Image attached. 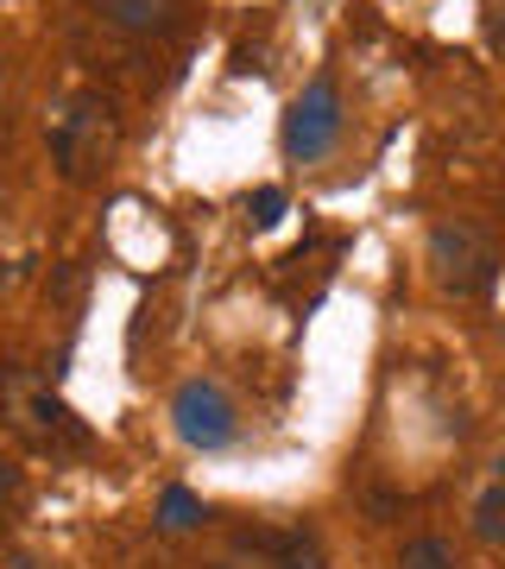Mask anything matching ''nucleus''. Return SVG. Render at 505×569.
Returning <instances> with one entry per match:
<instances>
[{"mask_svg":"<svg viewBox=\"0 0 505 569\" xmlns=\"http://www.w3.org/2000/svg\"><path fill=\"white\" fill-rule=\"evenodd\" d=\"M272 569H323V545L310 531H279L272 538Z\"/></svg>","mask_w":505,"mask_h":569,"instance_id":"nucleus-6","label":"nucleus"},{"mask_svg":"<svg viewBox=\"0 0 505 569\" xmlns=\"http://www.w3.org/2000/svg\"><path fill=\"white\" fill-rule=\"evenodd\" d=\"M430 266H436V284H443V291L474 298V291L493 284L499 253L486 247V234L474 222H443V228H430Z\"/></svg>","mask_w":505,"mask_h":569,"instance_id":"nucleus-2","label":"nucleus"},{"mask_svg":"<svg viewBox=\"0 0 505 569\" xmlns=\"http://www.w3.org/2000/svg\"><path fill=\"white\" fill-rule=\"evenodd\" d=\"M159 526L164 531H190V526H202V500L190 488H164V500H159Z\"/></svg>","mask_w":505,"mask_h":569,"instance_id":"nucleus-9","label":"nucleus"},{"mask_svg":"<svg viewBox=\"0 0 505 569\" xmlns=\"http://www.w3.org/2000/svg\"><path fill=\"white\" fill-rule=\"evenodd\" d=\"M171 425H178V437L190 449H228L241 418H234V399L215 380H183L178 399H171Z\"/></svg>","mask_w":505,"mask_h":569,"instance_id":"nucleus-4","label":"nucleus"},{"mask_svg":"<svg viewBox=\"0 0 505 569\" xmlns=\"http://www.w3.org/2000/svg\"><path fill=\"white\" fill-rule=\"evenodd\" d=\"M246 209H253V228H279L284 222V190H272V183H265V190H253V197H246Z\"/></svg>","mask_w":505,"mask_h":569,"instance_id":"nucleus-10","label":"nucleus"},{"mask_svg":"<svg viewBox=\"0 0 505 569\" xmlns=\"http://www.w3.org/2000/svg\"><path fill=\"white\" fill-rule=\"evenodd\" d=\"M398 569H455V545H448V538H436V531H424V538H404Z\"/></svg>","mask_w":505,"mask_h":569,"instance_id":"nucleus-7","label":"nucleus"},{"mask_svg":"<svg viewBox=\"0 0 505 569\" xmlns=\"http://www.w3.org/2000/svg\"><path fill=\"white\" fill-rule=\"evenodd\" d=\"M474 531H481L486 545H505V475L474 500Z\"/></svg>","mask_w":505,"mask_h":569,"instance_id":"nucleus-8","label":"nucleus"},{"mask_svg":"<svg viewBox=\"0 0 505 569\" xmlns=\"http://www.w3.org/2000/svg\"><path fill=\"white\" fill-rule=\"evenodd\" d=\"M13 493H20V468H13V462H0V507H7Z\"/></svg>","mask_w":505,"mask_h":569,"instance_id":"nucleus-11","label":"nucleus"},{"mask_svg":"<svg viewBox=\"0 0 505 569\" xmlns=\"http://www.w3.org/2000/svg\"><path fill=\"white\" fill-rule=\"evenodd\" d=\"M95 13L114 26V32L152 39V32H171V26H178V0H95Z\"/></svg>","mask_w":505,"mask_h":569,"instance_id":"nucleus-5","label":"nucleus"},{"mask_svg":"<svg viewBox=\"0 0 505 569\" xmlns=\"http://www.w3.org/2000/svg\"><path fill=\"white\" fill-rule=\"evenodd\" d=\"M44 133H51V159L63 164L70 183L95 178L101 164L121 152V121H114V108L101 102V96H63V102L51 108Z\"/></svg>","mask_w":505,"mask_h":569,"instance_id":"nucleus-1","label":"nucleus"},{"mask_svg":"<svg viewBox=\"0 0 505 569\" xmlns=\"http://www.w3.org/2000/svg\"><path fill=\"white\" fill-rule=\"evenodd\" d=\"M335 133H342V89H335V77H310L303 96L291 102V114H284V152L291 159H323Z\"/></svg>","mask_w":505,"mask_h":569,"instance_id":"nucleus-3","label":"nucleus"}]
</instances>
